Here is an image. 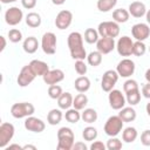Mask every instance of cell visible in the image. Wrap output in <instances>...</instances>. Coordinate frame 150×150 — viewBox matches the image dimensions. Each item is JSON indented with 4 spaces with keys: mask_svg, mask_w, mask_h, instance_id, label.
<instances>
[{
    "mask_svg": "<svg viewBox=\"0 0 150 150\" xmlns=\"http://www.w3.org/2000/svg\"><path fill=\"white\" fill-rule=\"evenodd\" d=\"M68 48L70 56L74 60H84L87 59V52L83 46V36L79 32H71L67 39Z\"/></svg>",
    "mask_w": 150,
    "mask_h": 150,
    "instance_id": "6da1fadb",
    "label": "cell"
},
{
    "mask_svg": "<svg viewBox=\"0 0 150 150\" xmlns=\"http://www.w3.org/2000/svg\"><path fill=\"white\" fill-rule=\"evenodd\" d=\"M75 135L68 127H62L57 130V150H70L74 145Z\"/></svg>",
    "mask_w": 150,
    "mask_h": 150,
    "instance_id": "7a4b0ae2",
    "label": "cell"
},
{
    "mask_svg": "<svg viewBox=\"0 0 150 150\" xmlns=\"http://www.w3.org/2000/svg\"><path fill=\"white\" fill-rule=\"evenodd\" d=\"M34 112H35V108L29 102L14 103L11 107V115L14 118H26L28 116H32Z\"/></svg>",
    "mask_w": 150,
    "mask_h": 150,
    "instance_id": "3957f363",
    "label": "cell"
},
{
    "mask_svg": "<svg viewBox=\"0 0 150 150\" xmlns=\"http://www.w3.org/2000/svg\"><path fill=\"white\" fill-rule=\"evenodd\" d=\"M123 121L122 118L117 115V116H110L107 122L104 123V134L108 135L109 137H114V136H117L122 129H123Z\"/></svg>",
    "mask_w": 150,
    "mask_h": 150,
    "instance_id": "277c9868",
    "label": "cell"
},
{
    "mask_svg": "<svg viewBox=\"0 0 150 150\" xmlns=\"http://www.w3.org/2000/svg\"><path fill=\"white\" fill-rule=\"evenodd\" d=\"M97 32L101 38H117L120 35V25L116 21H103L98 23Z\"/></svg>",
    "mask_w": 150,
    "mask_h": 150,
    "instance_id": "5b68a950",
    "label": "cell"
},
{
    "mask_svg": "<svg viewBox=\"0 0 150 150\" xmlns=\"http://www.w3.org/2000/svg\"><path fill=\"white\" fill-rule=\"evenodd\" d=\"M56 45H57L56 35L53 32H47L42 35L41 48H42L45 54H48V55L55 54L56 53Z\"/></svg>",
    "mask_w": 150,
    "mask_h": 150,
    "instance_id": "8992f818",
    "label": "cell"
},
{
    "mask_svg": "<svg viewBox=\"0 0 150 150\" xmlns=\"http://www.w3.org/2000/svg\"><path fill=\"white\" fill-rule=\"evenodd\" d=\"M118 77H120V75H118V73L116 70L109 69V70L104 71V74L102 75V79H101V88H102V90L107 91V93L112 90L115 84L118 81Z\"/></svg>",
    "mask_w": 150,
    "mask_h": 150,
    "instance_id": "52a82bcc",
    "label": "cell"
},
{
    "mask_svg": "<svg viewBox=\"0 0 150 150\" xmlns=\"http://www.w3.org/2000/svg\"><path fill=\"white\" fill-rule=\"evenodd\" d=\"M14 132H15V128L12 123H8V122L1 123L0 125V148L1 149H5L9 144V141H12Z\"/></svg>",
    "mask_w": 150,
    "mask_h": 150,
    "instance_id": "ba28073f",
    "label": "cell"
},
{
    "mask_svg": "<svg viewBox=\"0 0 150 150\" xmlns=\"http://www.w3.org/2000/svg\"><path fill=\"white\" fill-rule=\"evenodd\" d=\"M135 68H136L135 62H134L131 59L125 57V59L121 60V61L117 63V66H116V71L118 73V75H120L121 77L128 79V77H130V76L135 73Z\"/></svg>",
    "mask_w": 150,
    "mask_h": 150,
    "instance_id": "9c48e42d",
    "label": "cell"
},
{
    "mask_svg": "<svg viewBox=\"0 0 150 150\" xmlns=\"http://www.w3.org/2000/svg\"><path fill=\"white\" fill-rule=\"evenodd\" d=\"M108 101H109V105L114 109V110H120L123 107H125L127 100L125 96L122 94L121 90L118 89H112L109 91L108 95Z\"/></svg>",
    "mask_w": 150,
    "mask_h": 150,
    "instance_id": "30bf717a",
    "label": "cell"
},
{
    "mask_svg": "<svg viewBox=\"0 0 150 150\" xmlns=\"http://www.w3.org/2000/svg\"><path fill=\"white\" fill-rule=\"evenodd\" d=\"M35 77H36L35 73L32 70L30 66L27 64V66H23V67L21 68V70H20V73H19V75H18L16 82H18L19 87L25 88V87H27L28 84H30V83L34 81Z\"/></svg>",
    "mask_w": 150,
    "mask_h": 150,
    "instance_id": "8fae6325",
    "label": "cell"
},
{
    "mask_svg": "<svg viewBox=\"0 0 150 150\" xmlns=\"http://www.w3.org/2000/svg\"><path fill=\"white\" fill-rule=\"evenodd\" d=\"M132 47L134 41L131 40V38L127 35L121 36L116 42V49L121 56H130L132 54Z\"/></svg>",
    "mask_w": 150,
    "mask_h": 150,
    "instance_id": "7c38bea8",
    "label": "cell"
},
{
    "mask_svg": "<svg viewBox=\"0 0 150 150\" xmlns=\"http://www.w3.org/2000/svg\"><path fill=\"white\" fill-rule=\"evenodd\" d=\"M22 19H23V13H22V9H20L19 7L13 6L5 12V21L9 26L19 25L22 21Z\"/></svg>",
    "mask_w": 150,
    "mask_h": 150,
    "instance_id": "4fadbf2b",
    "label": "cell"
},
{
    "mask_svg": "<svg viewBox=\"0 0 150 150\" xmlns=\"http://www.w3.org/2000/svg\"><path fill=\"white\" fill-rule=\"evenodd\" d=\"M71 22H73V13L68 9L60 11L55 18V26L61 30L67 29L71 25Z\"/></svg>",
    "mask_w": 150,
    "mask_h": 150,
    "instance_id": "5bb4252c",
    "label": "cell"
},
{
    "mask_svg": "<svg viewBox=\"0 0 150 150\" xmlns=\"http://www.w3.org/2000/svg\"><path fill=\"white\" fill-rule=\"evenodd\" d=\"M23 125H25V129H26V130L32 131V132H36V134L42 132V131L45 130V128H46L45 122H43L41 118L34 117L33 115L26 117Z\"/></svg>",
    "mask_w": 150,
    "mask_h": 150,
    "instance_id": "9a60e30c",
    "label": "cell"
},
{
    "mask_svg": "<svg viewBox=\"0 0 150 150\" xmlns=\"http://www.w3.org/2000/svg\"><path fill=\"white\" fill-rule=\"evenodd\" d=\"M131 34L132 38H135L137 41H144L150 35V27L143 22L136 23L131 27Z\"/></svg>",
    "mask_w": 150,
    "mask_h": 150,
    "instance_id": "2e32d148",
    "label": "cell"
},
{
    "mask_svg": "<svg viewBox=\"0 0 150 150\" xmlns=\"http://www.w3.org/2000/svg\"><path fill=\"white\" fill-rule=\"evenodd\" d=\"M96 48L103 55L104 54H109L110 52H112L116 48V43H115L114 38H108V36L100 38L97 40V42H96Z\"/></svg>",
    "mask_w": 150,
    "mask_h": 150,
    "instance_id": "e0dca14e",
    "label": "cell"
},
{
    "mask_svg": "<svg viewBox=\"0 0 150 150\" xmlns=\"http://www.w3.org/2000/svg\"><path fill=\"white\" fill-rule=\"evenodd\" d=\"M43 82L48 86H52V84H57L59 82L63 81L64 79V73L61 70V69H49L43 76Z\"/></svg>",
    "mask_w": 150,
    "mask_h": 150,
    "instance_id": "ac0fdd59",
    "label": "cell"
},
{
    "mask_svg": "<svg viewBox=\"0 0 150 150\" xmlns=\"http://www.w3.org/2000/svg\"><path fill=\"white\" fill-rule=\"evenodd\" d=\"M128 11H129V14L134 18H142L146 14V7L141 1H132L129 5Z\"/></svg>",
    "mask_w": 150,
    "mask_h": 150,
    "instance_id": "d6986e66",
    "label": "cell"
},
{
    "mask_svg": "<svg viewBox=\"0 0 150 150\" xmlns=\"http://www.w3.org/2000/svg\"><path fill=\"white\" fill-rule=\"evenodd\" d=\"M28 64L30 66L32 70L35 73L36 76H43L49 70L48 63L45 61H41V60H32Z\"/></svg>",
    "mask_w": 150,
    "mask_h": 150,
    "instance_id": "ffe728a7",
    "label": "cell"
},
{
    "mask_svg": "<svg viewBox=\"0 0 150 150\" xmlns=\"http://www.w3.org/2000/svg\"><path fill=\"white\" fill-rule=\"evenodd\" d=\"M22 48L27 54H34L39 48V41L34 36H28L23 40Z\"/></svg>",
    "mask_w": 150,
    "mask_h": 150,
    "instance_id": "44dd1931",
    "label": "cell"
},
{
    "mask_svg": "<svg viewBox=\"0 0 150 150\" xmlns=\"http://www.w3.org/2000/svg\"><path fill=\"white\" fill-rule=\"evenodd\" d=\"M118 116L122 118V121L124 123L132 122V121L136 120V110L132 108V105H130V107H123L122 109H120Z\"/></svg>",
    "mask_w": 150,
    "mask_h": 150,
    "instance_id": "7402d4cb",
    "label": "cell"
},
{
    "mask_svg": "<svg viewBox=\"0 0 150 150\" xmlns=\"http://www.w3.org/2000/svg\"><path fill=\"white\" fill-rule=\"evenodd\" d=\"M74 87H75V89H76L79 93H86V91H88L89 88H90V80H89L87 76L81 75V76H79V77L75 80Z\"/></svg>",
    "mask_w": 150,
    "mask_h": 150,
    "instance_id": "603a6c76",
    "label": "cell"
},
{
    "mask_svg": "<svg viewBox=\"0 0 150 150\" xmlns=\"http://www.w3.org/2000/svg\"><path fill=\"white\" fill-rule=\"evenodd\" d=\"M73 100H74V97L71 96L70 93H68V91L62 93L61 96L57 98V105L60 109L67 110L73 105Z\"/></svg>",
    "mask_w": 150,
    "mask_h": 150,
    "instance_id": "cb8c5ba5",
    "label": "cell"
},
{
    "mask_svg": "<svg viewBox=\"0 0 150 150\" xmlns=\"http://www.w3.org/2000/svg\"><path fill=\"white\" fill-rule=\"evenodd\" d=\"M138 136V132L136 130V128L134 127H127L123 129L122 131V139L125 142V143H132L136 141Z\"/></svg>",
    "mask_w": 150,
    "mask_h": 150,
    "instance_id": "d4e9b609",
    "label": "cell"
},
{
    "mask_svg": "<svg viewBox=\"0 0 150 150\" xmlns=\"http://www.w3.org/2000/svg\"><path fill=\"white\" fill-rule=\"evenodd\" d=\"M42 22V19L39 13L36 12H29L26 15V23L30 28H38Z\"/></svg>",
    "mask_w": 150,
    "mask_h": 150,
    "instance_id": "484cf974",
    "label": "cell"
},
{
    "mask_svg": "<svg viewBox=\"0 0 150 150\" xmlns=\"http://www.w3.org/2000/svg\"><path fill=\"white\" fill-rule=\"evenodd\" d=\"M129 18H130L129 11H127L124 8H117L112 12V19L117 23H124L129 20Z\"/></svg>",
    "mask_w": 150,
    "mask_h": 150,
    "instance_id": "4316f807",
    "label": "cell"
},
{
    "mask_svg": "<svg viewBox=\"0 0 150 150\" xmlns=\"http://www.w3.org/2000/svg\"><path fill=\"white\" fill-rule=\"evenodd\" d=\"M81 118L84 123H88V124H91L94 122L97 121V111L93 108H87L82 111L81 114Z\"/></svg>",
    "mask_w": 150,
    "mask_h": 150,
    "instance_id": "83f0119b",
    "label": "cell"
},
{
    "mask_svg": "<svg viewBox=\"0 0 150 150\" xmlns=\"http://www.w3.org/2000/svg\"><path fill=\"white\" fill-rule=\"evenodd\" d=\"M63 115L60 109H52L47 115V123L50 125H56L61 122Z\"/></svg>",
    "mask_w": 150,
    "mask_h": 150,
    "instance_id": "f1b7e54d",
    "label": "cell"
},
{
    "mask_svg": "<svg viewBox=\"0 0 150 150\" xmlns=\"http://www.w3.org/2000/svg\"><path fill=\"white\" fill-rule=\"evenodd\" d=\"M88 104V97L84 93H80L77 94L74 100H73V107L77 110H82L86 108V105Z\"/></svg>",
    "mask_w": 150,
    "mask_h": 150,
    "instance_id": "f546056e",
    "label": "cell"
},
{
    "mask_svg": "<svg viewBox=\"0 0 150 150\" xmlns=\"http://www.w3.org/2000/svg\"><path fill=\"white\" fill-rule=\"evenodd\" d=\"M102 56L103 54L100 53L98 50H94V52H90L88 55H87V61L89 63V66L91 67H97L101 64L102 62Z\"/></svg>",
    "mask_w": 150,
    "mask_h": 150,
    "instance_id": "4dcf8cb0",
    "label": "cell"
},
{
    "mask_svg": "<svg viewBox=\"0 0 150 150\" xmlns=\"http://www.w3.org/2000/svg\"><path fill=\"white\" fill-rule=\"evenodd\" d=\"M117 4V0H97V9L100 12H103V13H107L109 11H111Z\"/></svg>",
    "mask_w": 150,
    "mask_h": 150,
    "instance_id": "1f68e13d",
    "label": "cell"
},
{
    "mask_svg": "<svg viewBox=\"0 0 150 150\" xmlns=\"http://www.w3.org/2000/svg\"><path fill=\"white\" fill-rule=\"evenodd\" d=\"M141 91L139 89H135V90H131V91H128L125 93V100H127V103H129L130 105H136L139 103L141 101Z\"/></svg>",
    "mask_w": 150,
    "mask_h": 150,
    "instance_id": "d6a6232c",
    "label": "cell"
},
{
    "mask_svg": "<svg viewBox=\"0 0 150 150\" xmlns=\"http://www.w3.org/2000/svg\"><path fill=\"white\" fill-rule=\"evenodd\" d=\"M100 39V34L96 29L94 28H87L86 32H84V41L89 45H93V43H96L97 40Z\"/></svg>",
    "mask_w": 150,
    "mask_h": 150,
    "instance_id": "836d02e7",
    "label": "cell"
},
{
    "mask_svg": "<svg viewBox=\"0 0 150 150\" xmlns=\"http://www.w3.org/2000/svg\"><path fill=\"white\" fill-rule=\"evenodd\" d=\"M64 118H66V121H68L69 123H73V124H75V123H77L80 120H81V114H80V111L77 110V109H75V108H73V109H67V111H66V114H64Z\"/></svg>",
    "mask_w": 150,
    "mask_h": 150,
    "instance_id": "e575fe53",
    "label": "cell"
},
{
    "mask_svg": "<svg viewBox=\"0 0 150 150\" xmlns=\"http://www.w3.org/2000/svg\"><path fill=\"white\" fill-rule=\"evenodd\" d=\"M82 137L84 141H88V142H93L96 139L97 137V129L94 128V127H87L83 129L82 131Z\"/></svg>",
    "mask_w": 150,
    "mask_h": 150,
    "instance_id": "d590c367",
    "label": "cell"
},
{
    "mask_svg": "<svg viewBox=\"0 0 150 150\" xmlns=\"http://www.w3.org/2000/svg\"><path fill=\"white\" fill-rule=\"evenodd\" d=\"M146 52V46L144 43V41H137L134 42V47H132V55L135 56H143Z\"/></svg>",
    "mask_w": 150,
    "mask_h": 150,
    "instance_id": "8d00e7d4",
    "label": "cell"
},
{
    "mask_svg": "<svg viewBox=\"0 0 150 150\" xmlns=\"http://www.w3.org/2000/svg\"><path fill=\"white\" fill-rule=\"evenodd\" d=\"M107 149L108 150H120V149H122V146H123V144H122V141L121 139H118L116 136H114V137H110L108 141H107Z\"/></svg>",
    "mask_w": 150,
    "mask_h": 150,
    "instance_id": "74e56055",
    "label": "cell"
},
{
    "mask_svg": "<svg viewBox=\"0 0 150 150\" xmlns=\"http://www.w3.org/2000/svg\"><path fill=\"white\" fill-rule=\"evenodd\" d=\"M62 93H63L62 91V88L59 84H52L48 88V96L50 98H53V100H57L61 96Z\"/></svg>",
    "mask_w": 150,
    "mask_h": 150,
    "instance_id": "f35d334b",
    "label": "cell"
},
{
    "mask_svg": "<svg viewBox=\"0 0 150 150\" xmlns=\"http://www.w3.org/2000/svg\"><path fill=\"white\" fill-rule=\"evenodd\" d=\"M8 40L13 43H18L22 40V33L16 28H12L8 32Z\"/></svg>",
    "mask_w": 150,
    "mask_h": 150,
    "instance_id": "ab89813d",
    "label": "cell"
},
{
    "mask_svg": "<svg viewBox=\"0 0 150 150\" xmlns=\"http://www.w3.org/2000/svg\"><path fill=\"white\" fill-rule=\"evenodd\" d=\"M75 71L79 74V75H86L88 68H87V64L84 63V60H76L75 61Z\"/></svg>",
    "mask_w": 150,
    "mask_h": 150,
    "instance_id": "60d3db41",
    "label": "cell"
},
{
    "mask_svg": "<svg viewBox=\"0 0 150 150\" xmlns=\"http://www.w3.org/2000/svg\"><path fill=\"white\" fill-rule=\"evenodd\" d=\"M135 89H139L138 88V83H137L136 80L129 79V80H127L123 83V90H124V93H128V91H131V90H135Z\"/></svg>",
    "mask_w": 150,
    "mask_h": 150,
    "instance_id": "b9f144b4",
    "label": "cell"
},
{
    "mask_svg": "<svg viewBox=\"0 0 150 150\" xmlns=\"http://www.w3.org/2000/svg\"><path fill=\"white\" fill-rule=\"evenodd\" d=\"M141 143L144 146H150V130H144L141 135Z\"/></svg>",
    "mask_w": 150,
    "mask_h": 150,
    "instance_id": "7bdbcfd3",
    "label": "cell"
},
{
    "mask_svg": "<svg viewBox=\"0 0 150 150\" xmlns=\"http://www.w3.org/2000/svg\"><path fill=\"white\" fill-rule=\"evenodd\" d=\"M89 148L91 150H105L107 149V145L103 144V142H101V141H95L94 143H91V145Z\"/></svg>",
    "mask_w": 150,
    "mask_h": 150,
    "instance_id": "ee69618b",
    "label": "cell"
},
{
    "mask_svg": "<svg viewBox=\"0 0 150 150\" xmlns=\"http://www.w3.org/2000/svg\"><path fill=\"white\" fill-rule=\"evenodd\" d=\"M21 5L26 9H33L36 6V0H21Z\"/></svg>",
    "mask_w": 150,
    "mask_h": 150,
    "instance_id": "f6af8a7d",
    "label": "cell"
},
{
    "mask_svg": "<svg viewBox=\"0 0 150 150\" xmlns=\"http://www.w3.org/2000/svg\"><path fill=\"white\" fill-rule=\"evenodd\" d=\"M142 95H143L145 98H150V82L145 83V84L142 87Z\"/></svg>",
    "mask_w": 150,
    "mask_h": 150,
    "instance_id": "bcb514c9",
    "label": "cell"
},
{
    "mask_svg": "<svg viewBox=\"0 0 150 150\" xmlns=\"http://www.w3.org/2000/svg\"><path fill=\"white\" fill-rule=\"evenodd\" d=\"M73 149H74V150H87L88 146H87L84 143H82V142H76V143H74Z\"/></svg>",
    "mask_w": 150,
    "mask_h": 150,
    "instance_id": "7dc6e473",
    "label": "cell"
},
{
    "mask_svg": "<svg viewBox=\"0 0 150 150\" xmlns=\"http://www.w3.org/2000/svg\"><path fill=\"white\" fill-rule=\"evenodd\" d=\"M6 150H13V149H16V150H22V146L19 145V144H9L5 148Z\"/></svg>",
    "mask_w": 150,
    "mask_h": 150,
    "instance_id": "c3c4849f",
    "label": "cell"
},
{
    "mask_svg": "<svg viewBox=\"0 0 150 150\" xmlns=\"http://www.w3.org/2000/svg\"><path fill=\"white\" fill-rule=\"evenodd\" d=\"M0 40H1V47H0V52H2V50L6 48V39H5V36H0Z\"/></svg>",
    "mask_w": 150,
    "mask_h": 150,
    "instance_id": "681fc988",
    "label": "cell"
},
{
    "mask_svg": "<svg viewBox=\"0 0 150 150\" xmlns=\"http://www.w3.org/2000/svg\"><path fill=\"white\" fill-rule=\"evenodd\" d=\"M52 2L56 6H60V5H63L66 2V0H52Z\"/></svg>",
    "mask_w": 150,
    "mask_h": 150,
    "instance_id": "f907efd6",
    "label": "cell"
},
{
    "mask_svg": "<svg viewBox=\"0 0 150 150\" xmlns=\"http://www.w3.org/2000/svg\"><path fill=\"white\" fill-rule=\"evenodd\" d=\"M27 149L35 150V149H36V146H35V145H30V144H27V145H23V146H22V150H27Z\"/></svg>",
    "mask_w": 150,
    "mask_h": 150,
    "instance_id": "816d5d0a",
    "label": "cell"
},
{
    "mask_svg": "<svg viewBox=\"0 0 150 150\" xmlns=\"http://www.w3.org/2000/svg\"><path fill=\"white\" fill-rule=\"evenodd\" d=\"M144 77H145L146 82H150V68L146 69V71H145V74H144Z\"/></svg>",
    "mask_w": 150,
    "mask_h": 150,
    "instance_id": "f5cc1de1",
    "label": "cell"
},
{
    "mask_svg": "<svg viewBox=\"0 0 150 150\" xmlns=\"http://www.w3.org/2000/svg\"><path fill=\"white\" fill-rule=\"evenodd\" d=\"M145 18H146V22L150 25V9L146 11V14H145Z\"/></svg>",
    "mask_w": 150,
    "mask_h": 150,
    "instance_id": "db71d44e",
    "label": "cell"
},
{
    "mask_svg": "<svg viewBox=\"0 0 150 150\" xmlns=\"http://www.w3.org/2000/svg\"><path fill=\"white\" fill-rule=\"evenodd\" d=\"M2 4H12V2H15L18 0H0Z\"/></svg>",
    "mask_w": 150,
    "mask_h": 150,
    "instance_id": "11a10c76",
    "label": "cell"
},
{
    "mask_svg": "<svg viewBox=\"0 0 150 150\" xmlns=\"http://www.w3.org/2000/svg\"><path fill=\"white\" fill-rule=\"evenodd\" d=\"M145 110H146V114L150 116V102L146 103V107H145Z\"/></svg>",
    "mask_w": 150,
    "mask_h": 150,
    "instance_id": "9f6ffc18",
    "label": "cell"
},
{
    "mask_svg": "<svg viewBox=\"0 0 150 150\" xmlns=\"http://www.w3.org/2000/svg\"><path fill=\"white\" fill-rule=\"evenodd\" d=\"M149 52H150V47H149Z\"/></svg>",
    "mask_w": 150,
    "mask_h": 150,
    "instance_id": "6f0895ef",
    "label": "cell"
}]
</instances>
